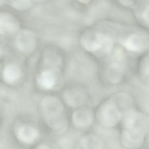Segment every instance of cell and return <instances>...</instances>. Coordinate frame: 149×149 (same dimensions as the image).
I'll list each match as a JSON object with an SVG mask.
<instances>
[{"instance_id":"6da1fadb","label":"cell","mask_w":149,"mask_h":149,"mask_svg":"<svg viewBox=\"0 0 149 149\" xmlns=\"http://www.w3.org/2000/svg\"><path fill=\"white\" fill-rule=\"evenodd\" d=\"M41 108L44 119L49 127L57 134L65 133L68 123L61 101L55 97H46L42 102Z\"/></svg>"},{"instance_id":"7a4b0ae2","label":"cell","mask_w":149,"mask_h":149,"mask_svg":"<svg viewBox=\"0 0 149 149\" xmlns=\"http://www.w3.org/2000/svg\"><path fill=\"white\" fill-rule=\"evenodd\" d=\"M81 43L84 48L92 53L107 54L113 46V39L99 30L90 29L83 34Z\"/></svg>"},{"instance_id":"3957f363","label":"cell","mask_w":149,"mask_h":149,"mask_svg":"<svg viewBox=\"0 0 149 149\" xmlns=\"http://www.w3.org/2000/svg\"><path fill=\"white\" fill-rule=\"evenodd\" d=\"M123 117L122 111L111 97L102 103L96 112L97 121L106 128L116 126Z\"/></svg>"},{"instance_id":"277c9868","label":"cell","mask_w":149,"mask_h":149,"mask_svg":"<svg viewBox=\"0 0 149 149\" xmlns=\"http://www.w3.org/2000/svg\"><path fill=\"white\" fill-rule=\"evenodd\" d=\"M146 133L143 129L136 126L123 128L121 143L127 149H139L143 144Z\"/></svg>"},{"instance_id":"5b68a950","label":"cell","mask_w":149,"mask_h":149,"mask_svg":"<svg viewBox=\"0 0 149 149\" xmlns=\"http://www.w3.org/2000/svg\"><path fill=\"white\" fill-rule=\"evenodd\" d=\"M15 46L19 51L30 54L36 49L37 41L35 34L31 30L24 29L19 31L15 37Z\"/></svg>"},{"instance_id":"8992f818","label":"cell","mask_w":149,"mask_h":149,"mask_svg":"<svg viewBox=\"0 0 149 149\" xmlns=\"http://www.w3.org/2000/svg\"><path fill=\"white\" fill-rule=\"evenodd\" d=\"M60 79V70L46 68L37 75L36 82L42 89L51 90L56 88Z\"/></svg>"},{"instance_id":"52a82bcc","label":"cell","mask_w":149,"mask_h":149,"mask_svg":"<svg viewBox=\"0 0 149 149\" xmlns=\"http://www.w3.org/2000/svg\"><path fill=\"white\" fill-rule=\"evenodd\" d=\"M20 25L18 19L13 14L0 12V35H12L18 33Z\"/></svg>"},{"instance_id":"ba28073f","label":"cell","mask_w":149,"mask_h":149,"mask_svg":"<svg viewBox=\"0 0 149 149\" xmlns=\"http://www.w3.org/2000/svg\"><path fill=\"white\" fill-rule=\"evenodd\" d=\"M124 47L131 52L141 53L148 46V38L145 35L133 33L128 36L123 41Z\"/></svg>"},{"instance_id":"9c48e42d","label":"cell","mask_w":149,"mask_h":149,"mask_svg":"<svg viewBox=\"0 0 149 149\" xmlns=\"http://www.w3.org/2000/svg\"><path fill=\"white\" fill-rule=\"evenodd\" d=\"M72 121L75 128L78 130H85L89 128L94 121V115L88 109L77 110L73 113Z\"/></svg>"},{"instance_id":"30bf717a","label":"cell","mask_w":149,"mask_h":149,"mask_svg":"<svg viewBox=\"0 0 149 149\" xmlns=\"http://www.w3.org/2000/svg\"><path fill=\"white\" fill-rule=\"evenodd\" d=\"M63 97L66 103L72 108L82 106L88 99L86 92L79 88H72L65 91Z\"/></svg>"},{"instance_id":"8fae6325","label":"cell","mask_w":149,"mask_h":149,"mask_svg":"<svg viewBox=\"0 0 149 149\" xmlns=\"http://www.w3.org/2000/svg\"><path fill=\"white\" fill-rule=\"evenodd\" d=\"M2 75L5 82L9 84H15L21 79L22 70L20 66L17 63H9L4 67Z\"/></svg>"},{"instance_id":"7c38bea8","label":"cell","mask_w":149,"mask_h":149,"mask_svg":"<svg viewBox=\"0 0 149 149\" xmlns=\"http://www.w3.org/2000/svg\"><path fill=\"white\" fill-rule=\"evenodd\" d=\"M15 133L20 141L27 144L33 143L39 136V131L36 128L26 125H19L16 128Z\"/></svg>"},{"instance_id":"4fadbf2b","label":"cell","mask_w":149,"mask_h":149,"mask_svg":"<svg viewBox=\"0 0 149 149\" xmlns=\"http://www.w3.org/2000/svg\"><path fill=\"white\" fill-rule=\"evenodd\" d=\"M43 63L47 68L61 70L62 61L57 52L53 50H48L44 54Z\"/></svg>"},{"instance_id":"5bb4252c","label":"cell","mask_w":149,"mask_h":149,"mask_svg":"<svg viewBox=\"0 0 149 149\" xmlns=\"http://www.w3.org/2000/svg\"><path fill=\"white\" fill-rule=\"evenodd\" d=\"M80 146L82 149H103V143L95 134H86L81 139Z\"/></svg>"},{"instance_id":"9a60e30c","label":"cell","mask_w":149,"mask_h":149,"mask_svg":"<svg viewBox=\"0 0 149 149\" xmlns=\"http://www.w3.org/2000/svg\"><path fill=\"white\" fill-rule=\"evenodd\" d=\"M106 75L109 81L113 83H117L121 81L123 77L122 67L116 63L111 64L107 69Z\"/></svg>"},{"instance_id":"2e32d148","label":"cell","mask_w":149,"mask_h":149,"mask_svg":"<svg viewBox=\"0 0 149 149\" xmlns=\"http://www.w3.org/2000/svg\"><path fill=\"white\" fill-rule=\"evenodd\" d=\"M9 6L19 11H26L30 8L33 2L30 1H9Z\"/></svg>"},{"instance_id":"e0dca14e","label":"cell","mask_w":149,"mask_h":149,"mask_svg":"<svg viewBox=\"0 0 149 149\" xmlns=\"http://www.w3.org/2000/svg\"><path fill=\"white\" fill-rule=\"evenodd\" d=\"M142 8L138 10L139 12H137V15L138 17L142 19V21L144 22L147 25H148V21H149V6L148 4L147 5L144 4L142 6Z\"/></svg>"},{"instance_id":"ac0fdd59","label":"cell","mask_w":149,"mask_h":149,"mask_svg":"<svg viewBox=\"0 0 149 149\" xmlns=\"http://www.w3.org/2000/svg\"><path fill=\"white\" fill-rule=\"evenodd\" d=\"M142 72L145 75H147L148 76L149 73V64H148V59H144L143 61V64H142Z\"/></svg>"},{"instance_id":"d6986e66","label":"cell","mask_w":149,"mask_h":149,"mask_svg":"<svg viewBox=\"0 0 149 149\" xmlns=\"http://www.w3.org/2000/svg\"><path fill=\"white\" fill-rule=\"evenodd\" d=\"M37 149H58L56 146L52 144H42Z\"/></svg>"},{"instance_id":"ffe728a7","label":"cell","mask_w":149,"mask_h":149,"mask_svg":"<svg viewBox=\"0 0 149 149\" xmlns=\"http://www.w3.org/2000/svg\"><path fill=\"white\" fill-rule=\"evenodd\" d=\"M120 2L122 3V4L123 5L125 6H130L131 5H132L133 1H120Z\"/></svg>"},{"instance_id":"44dd1931","label":"cell","mask_w":149,"mask_h":149,"mask_svg":"<svg viewBox=\"0 0 149 149\" xmlns=\"http://www.w3.org/2000/svg\"><path fill=\"white\" fill-rule=\"evenodd\" d=\"M3 54V49L2 46L0 44V57L2 56Z\"/></svg>"},{"instance_id":"7402d4cb","label":"cell","mask_w":149,"mask_h":149,"mask_svg":"<svg viewBox=\"0 0 149 149\" xmlns=\"http://www.w3.org/2000/svg\"><path fill=\"white\" fill-rule=\"evenodd\" d=\"M6 3V1H0V6H3Z\"/></svg>"},{"instance_id":"603a6c76","label":"cell","mask_w":149,"mask_h":149,"mask_svg":"<svg viewBox=\"0 0 149 149\" xmlns=\"http://www.w3.org/2000/svg\"><path fill=\"white\" fill-rule=\"evenodd\" d=\"M75 149H82L81 147V146H80V145L79 146H77V147H76V148Z\"/></svg>"}]
</instances>
